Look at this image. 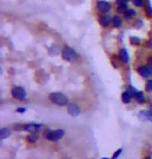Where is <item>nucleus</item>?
<instances>
[{"mask_svg": "<svg viewBox=\"0 0 152 159\" xmlns=\"http://www.w3.org/2000/svg\"><path fill=\"white\" fill-rule=\"evenodd\" d=\"M49 101L53 103L54 105H58V106H67L69 105V98L67 97L64 93L61 92H53L50 93L48 96Z\"/></svg>", "mask_w": 152, "mask_h": 159, "instance_id": "f257e3e1", "label": "nucleus"}, {"mask_svg": "<svg viewBox=\"0 0 152 159\" xmlns=\"http://www.w3.org/2000/svg\"><path fill=\"white\" fill-rule=\"evenodd\" d=\"M61 54H62V58L68 62H75L77 61V59L79 58L78 53H77L73 48H71L69 46L62 48Z\"/></svg>", "mask_w": 152, "mask_h": 159, "instance_id": "f03ea898", "label": "nucleus"}, {"mask_svg": "<svg viewBox=\"0 0 152 159\" xmlns=\"http://www.w3.org/2000/svg\"><path fill=\"white\" fill-rule=\"evenodd\" d=\"M65 135V131L62 129H56V130H47L44 134L45 139L48 140H51V142H56V140L62 139Z\"/></svg>", "mask_w": 152, "mask_h": 159, "instance_id": "7ed1b4c3", "label": "nucleus"}, {"mask_svg": "<svg viewBox=\"0 0 152 159\" xmlns=\"http://www.w3.org/2000/svg\"><path fill=\"white\" fill-rule=\"evenodd\" d=\"M11 95L12 97L18 101H23L27 96L25 89L22 88V86H15V88H13L11 91Z\"/></svg>", "mask_w": 152, "mask_h": 159, "instance_id": "20e7f679", "label": "nucleus"}, {"mask_svg": "<svg viewBox=\"0 0 152 159\" xmlns=\"http://www.w3.org/2000/svg\"><path fill=\"white\" fill-rule=\"evenodd\" d=\"M96 10L100 14H108L112 11V4L106 0H98L96 2Z\"/></svg>", "mask_w": 152, "mask_h": 159, "instance_id": "39448f33", "label": "nucleus"}, {"mask_svg": "<svg viewBox=\"0 0 152 159\" xmlns=\"http://www.w3.org/2000/svg\"><path fill=\"white\" fill-rule=\"evenodd\" d=\"M43 128V125L37 124V123H29V124H25L22 126V129L25 131L29 132V133H37Z\"/></svg>", "mask_w": 152, "mask_h": 159, "instance_id": "423d86ee", "label": "nucleus"}, {"mask_svg": "<svg viewBox=\"0 0 152 159\" xmlns=\"http://www.w3.org/2000/svg\"><path fill=\"white\" fill-rule=\"evenodd\" d=\"M138 73L140 74V76L144 77V78H148L150 75H152V68L150 66H147V65H143V66H140L136 69Z\"/></svg>", "mask_w": 152, "mask_h": 159, "instance_id": "0eeeda50", "label": "nucleus"}, {"mask_svg": "<svg viewBox=\"0 0 152 159\" xmlns=\"http://www.w3.org/2000/svg\"><path fill=\"white\" fill-rule=\"evenodd\" d=\"M112 20L113 18H111L109 16H107L106 14H101L99 17H98V22L102 27L106 28L108 27L109 25H112Z\"/></svg>", "mask_w": 152, "mask_h": 159, "instance_id": "6e6552de", "label": "nucleus"}, {"mask_svg": "<svg viewBox=\"0 0 152 159\" xmlns=\"http://www.w3.org/2000/svg\"><path fill=\"white\" fill-rule=\"evenodd\" d=\"M119 58H120V61L122 64H128L129 62V53H128L127 49H125V48H121L120 51H119Z\"/></svg>", "mask_w": 152, "mask_h": 159, "instance_id": "1a4fd4ad", "label": "nucleus"}, {"mask_svg": "<svg viewBox=\"0 0 152 159\" xmlns=\"http://www.w3.org/2000/svg\"><path fill=\"white\" fill-rule=\"evenodd\" d=\"M68 113L73 116V118H75V116H78L79 113H80V108L79 106L77 104H69L68 105Z\"/></svg>", "mask_w": 152, "mask_h": 159, "instance_id": "9d476101", "label": "nucleus"}, {"mask_svg": "<svg viewBox=\"0 0 152 159\" xmlns=\"http://www.w3.org/2000/svg\"><path fill=\"white\" fill-rule=\"evenodd\" d=\"M138 116L141 120H144V121H152V112L150 110H141Z\"/></svg>", "mask_w": 152, "mask_h": 159, "instance_id": "9b49d317", "label": "nucleus"}, {"mask_svg": "<svg viewBox=\"0 0 152 159\" xmlns=\"http://www.w3.org/2000/svg\"><path fill=\"white\" fill-rule=\"evenodd\" d=\"M112 25L114 26L115 28H120L123 25V19L119 16V15H116V16L113 17L112 20Z\"/></svg>", "mask_w": 152, "mask_h": 159, "instance_id": "f8f14e48", "label": "nucleus"}, {"mask_svg": "<svg viewBox=\"0 0 152 159\" xmlns=\"http://www.w3.org/2000/svg\"><path fill=\"white\" fill-rule=\"evenodd\" d=\"M131 98H132V94L128 91V89L122 93L121 99H122V102H123L124 104H129L130 101H131Z\"/></svg>", "mask_w": 152, "mask_h": 159, "instance_id": "ddd939ff", "label": "nucleus"}, {"mask_svg": "<svg viewBox=\"0 0 152 159\" xmlns=\"http://www.w3.org/2000/svg\"><path fill=\"white\" fill-rule=\"evenodd\" d=\"M123 15H124L125 19L130 20V19H132V18H135L136 16V11L133 10V8H127V10L123 13Z\"/></svg>", "mask_w": 152, "mask_h": 159, "instance_id": "4468645a", "label": "nucleus"}, {"mask_svg": "<svg viewBox=\"0 0 152 159\" xmlns=\"http://www.w3.org/2000/svg\"><path fill=\"white\" fill-rule=\"evenodd\" d=\"M136 98V101L138 102L139 104H144L146 102V97H145V94L143 92H138L135 96Z\"/></svg>", "mask_w": 152, "mask_h": 159, "instance_id": "2eb2a0df", "label": "nucleus"}, {"mask_svg": "<svg viewBox=\"0 0 152 159\" xmlns=\"http://www.w3.org/2000/svg\"><path fill=\"white\" fill-rule=\"evenodd\" d=\"M129 43H130V45H132V46H140L142 43V41L139 37L131 35V37L129 38Z\"/></svg>", "mask_w": 152, "mask_h": 159, "instance_id": "dca6fc26", "label": "nucleus"}, {"mask_svg": "<svg viewBox=\"0 0 152 159\" xmlns=\"http://www.w3.org/2000/svg\"><path fill=\"white\" fill-rule=\"evenodd\" d=\"M11 135V130L8 128H1V131H0V137L1 139H5L7 137Z\"/></svg>", "mask_w": 152, "mask_h": 159, "instance_id": "f3484780", "label": "nucleus"}, {"mask_svg": "<svg viewBox=\"0 0 152 159\" xmlns=\"http://www.w3.org/2000/svg\"><path fill=\"white\" fill-rule=\"evenodd\" d=\"M145 11L147 14L149 18H152V5L151 2L149 0H146V5H145Z\"/></svg>", "mask_w": 152, "mask_h": 159, "instance_id": "a211bd4d", "label": "nucleus"}, {"mask_svg": "<svg viewBox=\"0 0 152 159\" xmlns=\"http://www.w3.org/2000/svg\"><path fill=\"white\" fill-rule=\"evenodd\" d=\"M132 3L136 7H145L146 1L145 0H132Z\"/></svg>", "mask_w": 152, "mask_h": 159, "instance_id": "6ab92c4d", "label": "nucleus"}, {"mask_svg": "<svg viewBox=\"0 0 152 159\" xmlns=\"http://www.w3.org/2000/svg\"><path fill=\"white\" fill-rule=\"evenodd\" d=\"M38 139H39V136L37 135V133H30L29 135L27 136V142L28 143H35L38 140Z\"/></svg>", "mask_w": 152, "mask_h": 159, "instance_id": "aec40b11", "label": "nucleus"}, {"mask_svg": "<svg viewBox=\"0 0 152 159\" xmlns=\"http://www.w3.org/2000/svg\"><path fill=\"white\" fill-rule=\"evenodd\" d=\"M146 89H147L148 92L152 93V79L148 80L147 83H146Z\"/></svg>", "mask_w": 152, "mask_h": 159, "instance_id": "412c9836", "label": "nucleus"}, {"mask_svg": "<svg viewBox=\"0 0 152 159\" xmlns=\"http://www.w3.org/2000/svg\"><path fill=\"white\" fill-rule=\"evenodd\" d=\"M122 151H123V150H122V149H119V150H117V151H116V152L114 153V155H113L112 159H118V158H119V156L121 155Z\"/></svg>", "mask_w": 152, "mask_h": 159, "instance_id": "4be33fe9", "label": "nucleus"}, {"mask_svg": "<svg viewBox=\"0 0 152 159\" xmlns=\"http://www.w3.org/2000/svg\"><path fill=\"white\" fill-rule=\"evenodd\" d=\"M16 111L18 113H24V112L27 111V108H26V107H18V108L16 109Z\"/></svg>", "mask_w": 152, "mask_h": 159, "instance_id": "5701e85b", "label": "nucleus"}, {"mask_svg": "<svg viewBox=\"0 0 152 159\" xmlns=\"http://www.w3.org/2000/svg\"><path fill=\"white\" fill-rule=\"evenodd\" d=\"M129 0H116V5L119 4H124V3H128Z\"/></svg>", "mask_w": 152, "mask_h": 159, "instance_id": "b1692460", "label": "nucleus"}, {"mask_svg": "<svg viewBox=\"0 0 152 159\" xmlns=\"http://www.w3.org/2000/svg\"><path fill=\"white\" fill-rule=\"evenodd\" d=\"M147 46H148V47H151V48H152V40H150V41L148 42V43H147Z\"/></svg>", "mask_w": 152, "mask_h": 159, "instance_id": "393cba45", "label": "nucleus"}, {"mask_svg": "<svg viewBox=\"0 0 152 159\" xmlns=\"http://www.w3.org/2000/svg\"><path fill=\"white\" fill-rule=\"evenodd\" d=\"M149 66H150V67L152 68V56L150 57V59H149Z\"/></svg>", "mask_w": 152, "mask_h": 159, "instance_id": "a878e982", "label": "nucleus"}, {"mask_svg": "<svg viewBox=\"0 0 152 159\" xmlns=\"http://www.w3.org/2000/svg\"><path fill=\"white\" fill-rule=\"evenodd\" d=\"M144 159H151V157H145Z\"/></svg>", "mask_w": 152, "mask_h": 159, "instance_id": "bb28decb", "label": "nucleus"}, {"mask_svg": "<svg viewBox=\"0 0 152 159\" xmlns=\"http://www.w3.org/2000/svg\"><path fill=\"white\" fill-rule=\"evenodd\" d=\"M101 159H109V158H106V157H103V158H101Z\"/></svg>", "mask_w": 152, "mask_h": 159, "instance_id": "cd10ccee", "label": "nucleus"}]
</instances>
